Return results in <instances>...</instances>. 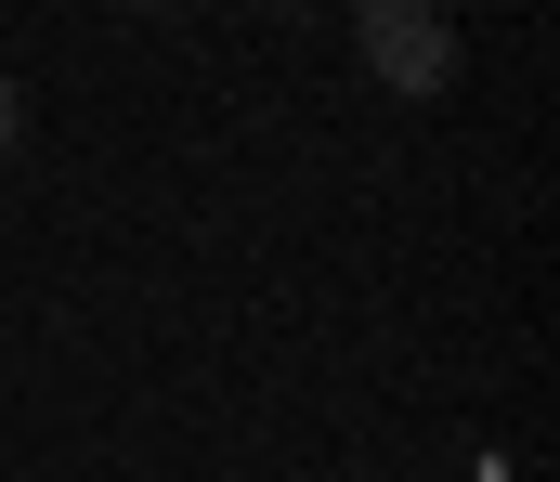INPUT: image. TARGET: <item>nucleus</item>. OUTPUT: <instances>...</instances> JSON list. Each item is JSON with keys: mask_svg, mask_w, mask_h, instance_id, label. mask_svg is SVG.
<instances>
[{"mask_svg": "<svg viewBox=\"0 0 560 482\" xmlns=\"http://www.w3.org/2000/svg\"><path fill=\"white\" fill-rule=\"evenodd\" d=\"M352 52H365L378 92H405V105H430V92L456 79V26H443V0H352Z\"/></svg>", "mask_w": 560, "mask_h": 482, "instance_id": "1", "label": "nucleus"}, {"mask_svg": "<svg viewBox=\"0 0 560 482\" xmlns=\"http://www.w3.org/2000/svg\"><path fill=\"white\" fill-rule=\"evenodd\" d=\"M13 131H26V92H13V66H0V157H13Z\"/></svg>", "mask_w": 560, "mask_h": 482, "instance_id": "2", "label": "nucleus"}, {"mask_svg": "<svg viewBox=\"0 0 560 482\" xmlns=\"http://www.w3.org/2000/svg\"><path fill=\"white\" fill-rule=\"evenodd\" d=\"M118 13H156V0H118Z\"/></svg>", "mask_w": 560, "mask_h": 482, "instance_id": "3", "label": "nucleus"}]
</instances>
